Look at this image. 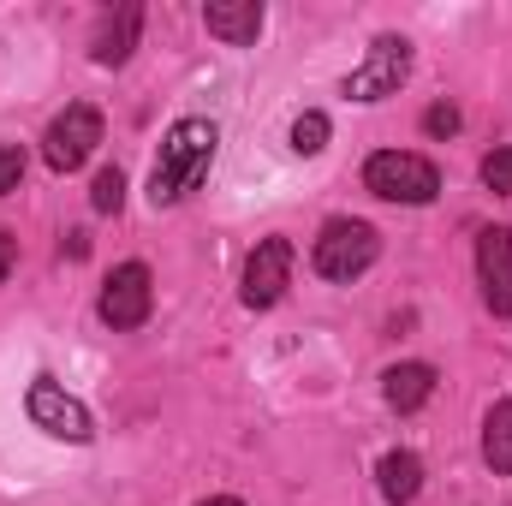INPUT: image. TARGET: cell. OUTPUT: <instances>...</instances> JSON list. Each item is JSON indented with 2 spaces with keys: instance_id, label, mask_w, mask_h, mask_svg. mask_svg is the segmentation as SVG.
I'll use <instances>...</instances> for the list:
<instances>
[{
  "instance_id": "cell-1",
  "label": "cell",
  "mask_w": 512,
  "mask_h": 506,
  "mask_svg": "<svg viewBox=\"0 0 512 506\" xmlns=\"http://www.w3.org/2000/svg\"><path fill=\"white\" fill-rule=\"evenodd\" d=\"M215 143H221V131L209 126V120H179V126H167L161 155H155V167H149V203H155V209L185 203V197L203 185V173H209V161H215Z\"/></svg>"
},
{
  "instance_id": "cell-2",
  "label": "cell",
  "mask_w": 512,
  "mask_h": 506,
  "mask_svg": "<svg viewBox=\"0 0 512 506\" xmlns=\"http://www.w3.org/2000/svg\"><path fill=\"white\" fill-rule=\"evenodd\" d=\"M364 185L382 197V203H435L441 191V167L429 155H411V149H376L364 161Z\"/></svg>"
},
{
  "instance_id": "cell-3",
  "label": "cell",
  "mask_w": 512,
  "mask_h": 506,
  "mask_svg": "<svg viewBox=\"0 0 512 506\" xmlns=\"http://www.w3.org/2000/svg\"><path fill=\"white\" fill-rule=\"evenodd\" d=\"M382 256V239H376V227L370 221H352V215H340V221H328L322 233H316V274L322 280H358L370 262Z\"/></svg>"
},
{
  "instance_id": "cell-4",
  "label": "cell",
  "mask_w": 512,
  "mask_h": 506,
  "mask_svg": "<svg viewBox=\"0 0 512 506\" xmlns=\"http://www.w3.org/2000/svg\"><path fill=\"white\" fill-rule=\"evenodd\" d=\"M405 78H411V42L405 36H376L364 66L346 72V96L352 102H387V96H399Z\"/></svg>"
},
{
  "instance_id": "cell-5",
  "label": "cell",
  "mask_w": 512,
  "mask_h": 506,
  "mask_svg": "<svg viewBox=\"0 0 512 506\" xmlns=\"http://www.w3.org/2000/svg\"><path fill=\"white\" fill-rule=\"evenodd\" d=\"M24 411H30V423L42 429V435H54V441H90L96 435V423H90V411L60 387L54 376H36L30 381V393H24Z\"/></svg>"
},
{
  "instance_id": "cell-6",
  "label": "cell",
  "mask_w": 512,
  "mask_h": 506,
  "mask_svg": "<svg viewBox=\"0 0 512 506\" xmlns=\"http://www.w3.org/2000/svg\"><path fill=\"white\" fill-rule=\"evenodd\" d=\"M96 143H102V114L90 102H72L66 114H54V126L42 137V161L54 173H72V167H84L96 155Z\"/></svg>"
},
{
  "instance_id": "cell-7",
  "label": "cell",
  "mask_w": 512,
  "mask_h": 506,
  "mask_svg": "<svg viewBox=\"0 0 512 506\" xmlns=\"http://www.w3.org/2000/svg\"><path fill=\"white\" fill-rule=\"evenodd\" d=\"M149 304H155L149 268H143V262H120V268L102 280V304H96V316H102L108 328H143V322H149Z\"/></svg>"
},
{
  "instance_id": "cell-8",
  "label": "cell",
  "mask_w": 512,
  "mask_h": 506,
  "mask_svg": "<svg viewBox=\"0 0 512 506\" xmlns=\"http://www.w3.org/2000/svg\"><path fill=\"white\" fill-rule=\"evenodd\" d=\"M292 286V245L286 239H262L245 262V304L251 310H274Z\"/></svg>"
},
{
  "instance_id": "cell-9",
  "label": "cell",
  "mask_w": 512,
  "mask_h": 506,
  "mask_svg": "<svg viewBox=\"0 0 512 506\" xmlns=\"http://www.w3.org/2000/svg\"><path fill=\"white\" fill-rule=\"evenodd\" d=\"M477 280H483V304L495 316H512V227L477 233Z\"/></svg>"
},
{
  "instance_id": "cell-10",
  "label": "cell",
  "mask_w": 512,
  "mask_h": 506,
  "mask_svg": "<svg viewBox=\"0 0 512 506\" xmlns=\"http://www.w3.org/2000/svg\"><path fill=\"white\" fill-rule=\"evenodd\" d=\"M137 30H143V6H120L114 18H102V30L90 42V60L96 66H126L131 48H137Z\"/></svg>"
},
{
  "instance_id": "cell-11",
  "label": "cell",
  "mask_w": 512,
  "mask_h": 506,
  "mask_svg": "<svg viewBox=\"0 0 512 506\" xmlns=\"http://www.w3.org/2000/svg\"><path fill=\"white\" fill-rule=\"evenodd\" d=\"M203 24H209V36H221V42H256L262 6H256V0H215V6H203Z\"/></svg>"
},
{
  "instance_id": "cell-12",
  "label": "cell",
  "mask_w": 512,
  "mask_h": 506,
  "mask_svg": "<svg viewBox=\"0 0 512 506\" xmlns=\"http://www.w3.org/2000/svg\"><path fill=\"white\" fill-rule=\"evenodd\" d=\"M382 393L393 411H417V405H429V393H435V370L429 364H393L382 376Z\"/></svg>"
},
{
  "instance_id": "cell-13",
  "label": "cell",
  "mask_w": 512,
  "mask_h": 506,
  "mask_svg": "<svg viewBox=\"0 0 512 506\" xmlns=\"http://www.w3.org/2000/svg\"><path fill=\"white\" fill-rule=\"evenodd\" d=\"M382 495L393 506H405V501H417V489H423V459L417 453H387L382 459Z\"/></svg>"
},
{
  "instance_id": "cell-14",
  "label": "cell",
  "mask_w": 512,
  "mask_h": 506,
  "mask_svg": "<svg viewBox=\"0 0 512 506\" xmlns=\"http://www.w3.org/2000/svg\"><path fill=\"white\" fill-rule=\"evenodd\" d=\"M483 459H489L501 477H512V399H501V405L483 417Z\"/></svg>"
},
{
  "instance_id": "cell-15",
  "label": "cell",
  "mask_w": 512,
  "mask_h": 506,
  "mask_svg": "<svg viewBox=\"0 0 512 506\" xmlns=\"http://www.w3.org/2000/svg\"><path fill=\"white\" fill-rule=\"evenodd\" d=\"M292 149H298V155H322V149H328V114H316V108L298 114V120H292Z\"/></svg>"
},
{
  "instance_id": "cell-16",
  "label": "cell",
  "mask_w": 512,
  "mask_h": 506,
  "mask_svg": "<svg viewBox=\"0 0 512 506\" xmlns=\"http://www.w3.org/2000/svg\"><path fill=\"white\" fill-rule=\"evenodd\" d=\"M90 203H96L102 215H114V209L126 203V173H120V167H102V173H96V191H90Z\"/></svg>"
},
{
  "instance_id": "cell-17",
  "label": "cell",
  "mask_w": 512,
  "mask_h": 506,
  "mask_svg": "<svg viewBox=\"0 0 512 506\" xmlns=\"http://www.w3.org/2000/svg\"><path fill=\"white\" fill-rule=\"evenodd\" d=\"M483 185H489L495 197H512V149H495V155H483Z\"/></svg>"
},
{
  "instance_id": "cell-18",
  "label": "cell",
  "mask_w": 512,
  "mask_h": 506,
  "mask_svg": "<svg viewBox=\"0 0 512 506\" xmlns=\"http://www.w3.org/2000/svg\"><path fill=\"white\" fill-rule=\"evenodd\" d=\"M24 179V149L18 143H0V197H12Z\"/></svg>"
},
{
  "instance_id": "cell-19",
  "label": "cell",
  "mask_w": 512,
  "mask_h": 506,
  "mask_svg": "<svg viewBox=\"0 0 512 506\" xmlns=\"http://www.w3.org/2000/svg\"><path fill=\"white\" fill-rule=\"evenodd\" d=\"M423 131H429V137H453V131H459V108H453V102L423 108Z\"/></svg>"
},
{
  "instance_id": "cell-20",
  "label": "cell",
  "mask_w": 512,
  "mask_h": 506,
  "mask_svg": "<svg viewBox=\"0 0 512 506\" xmlns=\"http://www.w3.org/2000/svg\"><path fill=\"white\" fill-rule=\"evenodd\" d=\"M12 262H18V239H12V233H0V280L12 274Z\"/></svg>"
},
{
  "instance_id": "cell-21",
  "label": "cell",
  "mask_w": 512,
  "mask_h": 506,
  "mask_svg": "<svg viewBox=\"0 0 512 506\" xmlns=\"http://www.w3.org/2000/svg\"><path fill=\"white\" fill-rule=\"evenodd\" d=\"M197 506H245V501H233V495H209V501H197Z\"/></svg>"
}]
</instances>
